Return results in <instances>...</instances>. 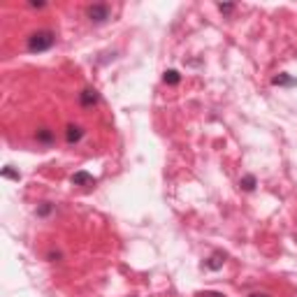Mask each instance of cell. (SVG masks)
I'll return each instance as SVG.
<instances>
[{"mask_svg": "<svg viewBox=\"0 0 297 297\" xmlns=\"http://www.w3.org/2000/svg\"><path fill=\"white\" fill-rule=\"evenodd\" d=\"M2 176H5V179H12V181H19V179H21V174L16 172V169H12V165L2 167Z\"/></svg>", "mask_w": 297, "mask_h": 297, "instance_id": "obj_11", "label": "cell"}, {"mask_svg": "<svg viewBox=\"0 0 297 297\" xmlns=\"http://www.w3.org/2000/svg\"><path fill=\"white\" fill-rule=\"evenodd\" d=\"M86 16L91 23H105V21L112 16V9H109V5H105V2H95V5H91L86 9Z\"/></svg>", "mask_w": 297, "mask_h": 297, "instance_id": "obj_2", "label": "cell"}, {"mask_svg": "<svg viewBox=\"0 0 297 297\" xmlns=\"http://www.w3.org/2000/svg\"><path fill=\"white\" fill-rule=\"evenodd\" d=\"M70 181H72L74 186H93L95 179H93V174H88L86 169H79V172H74V174H72Z\"/></svg>", "mask_w": 297, "mask_h": 297, "instance_id": "obj_7", "label": "cell"}, {"mask_svg": "<svg viewBox=\"0 0 297 297\" xmlns=\"http://www.w3.org/2000/svg\"><path fill=\"white\" fill-rule=\"evenodd\" d=\"M98 100H100V95H98V91L95 88H84L79 93V105L81 107H93V105H98Z\"/></svg>", "mask_w": 297, "mask_h": 297, "instance_id": "obj_3", "label": "cell"}, {"mask_svg": "<svg viewBox=\"0 0 297 297\" xmlns=\"http://www.w3.org/2000/svg\"><path fill=\"white\" fill-rule=\"evenodd\" d=\"M28 5H30V7H35V9H42V7L47 5V2H42V0H30Z\"/></svg>", "mask_w": 297, "mask_h": 297, "instance_id": "obj_15", "label": "cell"}, {"mask_svg": "<svg viewBox=\"0 0 297 297\" xmlns=\"http://www.w3.org/2000/svg\"><path fill=\"white\" fill-rule=\"evenodd\" d=\"M239 186H242V190H246V193H251V190H256V186H258L256 174H246V176H242V181H239Z\"/></svg>", "mask_w": 297, "mask_h": 297, "instance_id": "obj_9", "label": "cell"}, {"mask_svg": "<svg viewBox=\"0 0 297 297\" xmlns=\"http://www.w3.org/2000/svg\"><path fill=\"white\" fill-rule=\"evenodd\" d=\"M54 44H56V35L51 33V30H35V33L28 35V40H26V49L30 54L49 51Z\"/></svg>", "mask_w": 297, "mask_h": 297, "instance_id": "obj_1", "label": "cell"}, {"mask_svg": "<svg viewBox=\"0 0 297 297\" xmlns=\"http://www.w3.org/2000/svg\"><path fill=\"white\" fill-rule=\"evenodd\" d=\"M51 211H54V204H51V202H44L42 207H37V211H35V214H37L40 218H44V216H49Z\"/></svg>", "mask_w": 297, "mask_h": 297, "instance_id": "obj_12", "label": "cell"}, {"mask_svg": "<svg viewBox=\"0 0 297 297\" xmlns=\"http://www.w3.org/2000/svg\"><path fill=\"white\" fill-rule=\"evenodd\" d=\"M35 140H37V144H42V147H54V142H56V137H54V133L49 128H40L37 133H35Z\"/></svg>", "mask_w": 297, "mask_h": 297, "instance_id": "obj_6", "label": "cell"}, {"mask_svg": "<svg viewBox=\"0 0 297 297\" xmlns=\"http://www.w3.org/2000/svg\"><path fill=\"white\" fill-rule=\"evenodd\" d=\"M249 297H270V295H267V293H251Z\"/></svg>", "mask_w": 297, "mask_h": 297, "instance_id": "obj_17", "label": "cell"}, {"mask_svg": "<svg viewBox=\"0 0 297 297\" xmlns=\"http://www.w3.org/2000/svg\"><path fill=\"white\" fill-rule=\"evenodd\" d=\"M162 81H165L167 86H176V84L181 81V74L176 72V70H167V72L162 74Z\"/></svg>", "mask_w": 297, "mask_h": 297, "instance_id": "obj_10", "label": "cell"}, {"mask_svg": "<svg viewBox=\"0 0 297 297\" xmlns=\"http://www.w3.org/2000/svg\"><path fill=\"white\" fill-rule=\"evenodd\" d=\"M195 297H225L218 291H204V293H195Z\"/></svg>", "mask_w": 297, "mask_h": 297, "instance_id": "obj_14", "label": "cell"}, {"mask_svg": "<svg viewBox=\"0 0 297 297\" xmlns=\"http://www.w3.org/2000/svg\"><path fill=\"white\" fill-rule=\"evenodd\" d=\"M84 137V128L77 126V123H70L68 128H65V142L68 144H77Z\"/></svg>", "mask_w": 297, "mask_h": 297, "instance_id": "obj_5", "label": "cell"}, {"mask_svg": "<svg viewBox=\"0 0 297 297\" xmlns=\"http://www.w3.org/2000/svg\"><path fill=\"white\" fill-rule=\"evenodd\" d=\"M223 263H225V253H223V251H214V253L204 260V267L211 272H218L223 267Z\"/></svg>", "mask_w": 297, "mask_h": 297, "instance_id": "obj_4", "label": "cell"}, {"mask_svg": "<svg viewBox=\"0 0 297 297\" xmlns=\"http://www.w3.org/2000/svg\"><path fill=\"white\" fill-rule=\"evenodd\" d=\"M49 260H51V263H58V260H61V253H58V251H51V253H49Z\"/></svg>", "mask_w": 297, "mask_h": 297, "instance_id": "obj_16", "label": "cell"}, {"mask_svg": "<svg viewBox=\"0 0 297 297\" xmlns=\"http://www.w3.org/2000/svg\"><path fill=\"white\" fill-rule=\"evenodd\" d=\"M272 84H274V86H297V79L286 72H279L277 77H272Z\"/></svg>", "mask_w": 297, "mask_h": 297, "instance_id": "obj_8", "label": "cell"}, {"mask_svg": "<svg viewBox=\"0 0 297 297\" xmlns=\"http://www.w3.org/2000/svg\"><path fill=\"white\" fill-rule=\"evenodd\" d=\"M218 12L221 14H232L235 12V5H232V2H218Z\"/></svg>", "mask_w": 297, "mask_h": 297, "instance_id": "obj_13", "label": "cell"}]
</instances>
